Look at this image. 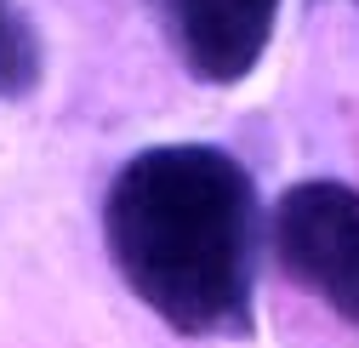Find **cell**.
<instances>
[{
	"label": "cell",
	"instance_id": "6da1fadb",
	"mask_svg": "<svg viewBox=\"0 0 359 348\" xmlns=\"http://www.w3.org/2000/svg\"><path fill=\"white\" fill-rule=\"evenodd\" d=\"M103 240L131 297L183 337H245L257 291V189L211 143L131 154L103 200Z\"/></svg>",
	"mask_w": 359,
	"mask_h": 348
},
{
	"label": "cell",
	"instance_id": "7a4b0ae2",
	"mask_svg": "<svg viewBox=\"0 0 359 348\" xmlns=\"http://www.w3.org/2000/svg\"><path fill=\"white\" fill-rule=\"evenodd\" d=\"M274 257L302 291L359 326V189L331 178L291 183L274 206Z\"/></svg>",
	"mask_w": 359,
	"mask_h": 348
},
{
	"label": "cell",
	"instance_id": "3957f363",
	"mask_svg": "<svg viewBox=\"0 0 359 348\" xmlns=\"http://www.w3.org/2000/svg\"><path fill=\"white\" fill-rule=\"evenodd\" d=\"M171 46L205 86H240L274 40L280 0H165Z\"/></svg>",
	"mask_w": 359,
	"mask_h": 348
},
{
	"label": "cell",
	"instance_id": "277c9868",
	"mask_svg": "<svg viewBox=\"0 0 359 348\" xmlns=\"http://www.w3.org/2000/svg\"><path fill=\"white\" fill-rule=\"evenodd\" d=\"M34 86H40V34L12 0H0V98H29Z\"/></svg>",
	"mask_w": 359,
	"mask_h": 348
}]
</instances>
